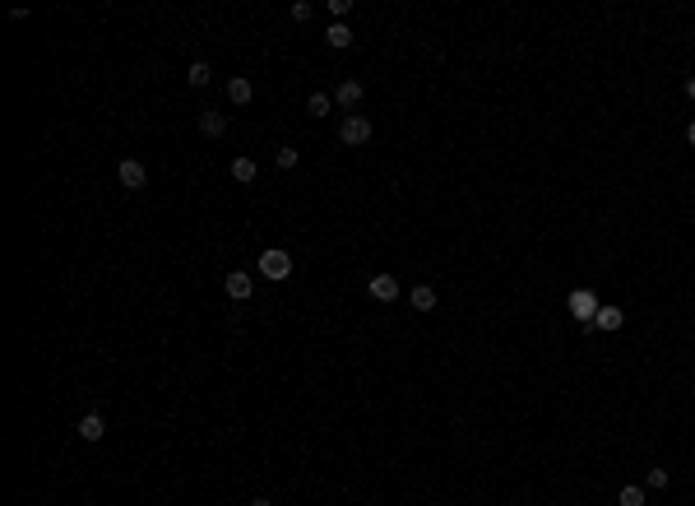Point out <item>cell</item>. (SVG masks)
I'll return each instance as SVG.
<instances>
[{
    "mask_svg": "<svg viewBox=\"0 0 695 506\" xmlns=\"http://www.w3.org/2000/svg\"><path fill=\"white\" fill-rule=\"evenodd\" d=\"M260 274H265V279H287V274H292V256H287L283 247L260 251Z\"/></svg>",
    "mask_w": 695,
    "mask_h": 506,
    "instance_id": "1",
    "label": "cell"
},
{
    "mask_svg": "<svg viewBox=\"0 0 695 506\" xmlns=\"http://www.w3.org/2000/svg\"><path fill=\"white\" fill-rule=\"evenodd\" d=\"M565 307H570V316H575V321H584V326L598 316V297L589 288H575L570 297H565Z\"/></svg>",
    "mask_w": 695,
    "mask_h": 506,
    "instance_id": "2",
    "label": "cell"
},
{
    "mask_svg": "<svg viewBox=\"0 0 695 506\" xmlns=\"http://www.w3.org/2000/svg\"><path fill=\"white\" fill-rule=\"evenodd\" d=\"M339 140L343 144H366V140H371V121H366V116H348V121L339 125Z\"/></svg>",
    "mask_w": 695,
    "mask_h": 506,
    "instance_id": "3",
    "label": "cell"
},
{
    "mask_svg": "<svg viewBox=\"0 0 695 506\" xmlns=\"http://www.w3.org/2000/svg\"><path fill=\"white\" fill-rule=\"evenodd\" d=\"M116 177H121V186H125V191H144L149 172H144V163H139V158H125L121 168H116Z\"/></svg>",
    "mask_w": 695,
    "mask_h": 506,
    "instance_id": "4",
    "label": "cell"
},
{
    "mask_svg": "<svg viewBox=\"0 0 695 506\" xmlns=\"http://www.w3.org/2000/svg\"><path fill=\"white\" fill-rule=\"evenodd\" d=\"M334 102H339V107H348V112L357 116V107H362V84H357V79H343L339 89H334Z\"/></svg>",
    "mask_w": 695,
    "mask_h": 506,
    "instance_id": "5",
    "label": "cell"
},
{
    "mask_svg": "<svg viewBox=\"0 0 695 506\" xmlns=\"http://www.w3.org/2000/svg\"><path fill=\"white\" fill-rule=\"evenodd\" d=\"M366 288H371L375 302H394V297H399V279H394V274H375Z\"/></svg>",
    "mask_w": 695,
    "mask_h": 506,
    "instance_id": "6",
    "label": "cell"
},
{
    "mask_svg": "<svg viewBox=\"0 0 695 506\" xmlns=\"http://www.w3.org/2000/svg\"><path fill=\"white\" fill-rule=\"evenodd\" d=\"M223 288H227V297H237V302H246L255 283H251V274H246V270H232L227 279H223Z\"/></svg>",
    "mask_w": 695,
    "mask_h": 506,
    "instance_id": "7",
    "label": "cell"
},
{
    "mask_svg": "<svg viewBox=\"0 0 695 506\" xmlns=\"http://www.w3.org/2000/svg\"><path fill=\"white\" fill-rule=\"evenodd\" d=\"M223 130H227V116H223V112H213V107H209V112L199 116V135H209V140H218V135H223Z\"/></svg>",
    "mask_w": 695,
    "mask_h": 506,
    "instance_id": "8",
    "label": "cell"
},
{
    "mask_svg": "<svg viewBox=\"0 0 695 506\" xmlns=\"http://www.w3.org/2000/svg\"><path fill=\"white\" fill-rule=\"evenodd\" d=\"M102 432H107L102 414H84V418H79V437H84V441H102Z\"/></svg>",
    "mask_w": 695,
    "mask_h": 506,
    "instance_id": "9",
    "label": "cell"
},
{
    "mask_svg": "<svg viewBox=\"0 0 695 506\" xmlns=\"http://www.w3.org/2000/svg\"><path fill=\"white\" fill-rule=\"evenodd\" d=\"M227 98L246 107V102H251V79H246V75H232V79H227Z\"/></svg>",
    "mask_w": 695,
    "mask_h": 506,
    "instance_id": "10",
    "label": "cell"
},
{
    "mask_svg": "<svg viewBox=\"0 0 695 506\" xmlns=\"http://www.w3.org/2000/svg\"><path fill=\"white\" fill-rule=\"evenodd\" d=\"M408 302L418 307V311H431V307H436V288H431V283H418V288L408 292Z\"/></svg>",
    "mask_w": 695,
    "mask_h": 506,
    "instance_id": "11",
    "label": "cell"
},
{
    "mask_svg": "<svg viewBox=\"0 0 695 506\" xmlns=\"http://www.w3.org/2000/svg\"><path fill=\"white\" fill-rule=\"evenodd\" d=\"M325 37H330L334 51H343V47L353 42V28H348V23H330V28H325Z\"/></svg>",
    "mask_w": 695,
    "mask_h": 506,
    "instance_id": "12",
    "label": "cell"
},
{
    "mask_svg": "<svg viewBox=\"0 0 695 506\" xmlns=\"http://www.w3.org/2000/svg\"><path fill=\"white\" fill-rule=\"evenodd\" d=\"M306 112L311 116H330L334 112V93H311V98H306Z\"/></svg>",
    "mask_w": 695,
    "mask_h": 506,
    "instance_id": "13",
    "label": "cell"
},
{
    "mask_svg": "<svg viewBox=\"0 0 695 506\" xmlns=\"http://www.w3.org/2000/svg\"><path fill=\"white\" fill-rule=\"evenodd\" d=\"M594 330H621V311H617V307H598Z\"/></svg>",
    "mask_w": 695,
    "mask_h": 506,
    "instance_id": "14",
    "label": "cell"
},
{
    "mask_svg": "<svg viewBox=\"0 0 695 506\" xmlns=\"http://www.w3.org/2000/svg\"><path fill=\"white\" fill-rule=\"evenodd\" d=\"M232 181H242V186H251V181H255V163H251V158H232Z\"/></svg>",
    "mask_w": 695,
    "mask_h": 506,
    "instance_id": "15",
    "label": "cell"
},
{
    "mask_svg": "<svg viewBox=\"0 0 695 506\" xmlns=\"http://www.w3.org/2000/svg\"><path fill=\"white\" fill-rule=\"evenodd\" d=\"M186 79H190V84H195V89H204V84H209V79H213V70H209V61H195V66H190V70H186Z\"/></svg>",
    "mask_w": 695,
    "mask_h": 506,
    "instance_id": "16",
    "label": "cell"
},
{
    "mask_svg": "<svg viewBox=\"0 0 695 506\" xmlns=\"http://www.w3.org/2000/svg\"><path fill=\"white\" fill-rule=\"evenodd\" d=\"M297 163H301V154H297L292 144H283V149H278V168H283V172H292Z\"/></svg>",
    "mask_w": 695,
    "mask_h": 506,
    "instance_id": "17",
    "label": "cell"
},
{
    "mask_svg": "<svg viewBox=\"0 0 695 506\" xmlns=\"http://www.w3.org/2000/svg\"><path fill=\"white\" fill-rule=\"evenodd\" d=\"M621 506H644V488H621Z\"/></svg>",
    "mask_w": 695,
    "mask_h": 506,
    "instance_id": "18",
    "label": "cell"
},
{
    "mask_svg": "<svg viewBox=\"0 0 695 506\" xmlns=\"http://www.w3.org/2000/svg\"><path fill=\"white\" fill-rule=\"evenodd\" d=\"M644 488H668V469H649L644 474Z\"/></svg>",
    "mask_w": 695,
    "mask_h": 506,
    "instance_id": "19",
    "label": "cell"
},
{
    "mask_svg": "<svg viewBox=\"0 0 695 506\" xmlns=\"http://www.w3.org/2000/svg\"><path fill=\"white\" fill-rule=\"evenodd\" d=\"M292 19H297V23L311 19V5H306V0H297V5H292Z\"/></svg>",
    "mask_w": 695,
    "mask_h": 506,
    "instance_id": "20",
    "label": "cell"
},
{
    "mask_svg": "<svg viewBox=\"0 0 695 506\" xmlns=\"http://www.w3.org/2000/svg\"><path fill=\"white\" fill-rule=\"evenodd\" d=\"M686 98H691V102H695V75H691V79H686Z\"/></svg>",
    "mask_w": 695,
    "mask_h": 506,
    "instance_id": "21",
    "label": "cell"
},
{
    "mask_svg": "<svg viewBox=\"0 0 695 506\" xmlns=\"http://www.w3.org/2000/svg\"><path fill=\"white\" fill-rule=\"evenodd\" d=\"M251 506H274V502H269V497H255V502Z\"/></svg>",
    "mask_w": 695,
    "mask_h": 506,
    "instance_id": "22",
    "label": "cell"
},
{
    "mask_svg": "<svg viewBox=\"0 0 695 506\" xmlns=\"http://www.w3.org/2000/svg\"><path fill=\"white\" fill-rule=\"evenodd\" d=\"M686 140H691V144H695V121H691V125H686Z\"/></svg>",
    "mask_w": 695,
    "mask_h": 506,
    "instance_id": "23",
    "label": "cell"
}]
</instances>
